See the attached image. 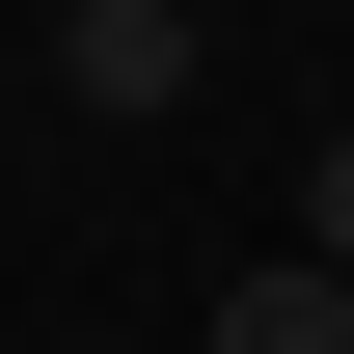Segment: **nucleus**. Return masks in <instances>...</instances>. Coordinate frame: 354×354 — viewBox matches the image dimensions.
<instances>
[{
    "label": "nucleus",
    "instance_id": "nucleus-1",
    "mask_svg": "<svg viewBox=\"0 0 354 354\" xmlns=\"http://www.w3.org/2000/svg\"><path fill=\"white\" fill-rule=\"evenodd\" d=\"M55 82H82V109H136V136H164V109H191V0H82V28H55Z\"/></svg>",
    "mask_w": 354,
    "mask_h": 354
},
{
    "label": "nucleus",
    "instance_id": "nucleus-3",
    "mask_svg": "<svg viewBox=\"0 0 354 354\" xmlns=\"http://www.w3.org/2000/svg\"><path fill=\"white\" fill-rule=\"evenodd\" d=\"M300 245H327V272H354V136H327V164H300Z\"/></svg>",
    "mask_w": 354,
    "mask_h": 354
},
{
    "label": "nucleus",
    "instance_id": "nucleus-2",
    "mask_svg": "<svg viewBox=\"0 0 354 354\" xmlns=\"http://www.w3.org/2000/svg\"><path fill=\"white\" fill-rule=\"evenodd\" d=\"M218 354H354V272H327V245H272V272H218Z\"/></svg>",
    "mask_w": 354,
    "mask_h": 354
}]
</instances>
